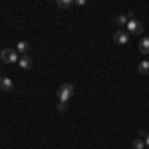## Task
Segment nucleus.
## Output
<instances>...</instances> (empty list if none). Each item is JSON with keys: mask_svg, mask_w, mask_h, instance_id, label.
<instances>
[{"mask_svg": "<svg viewBox=\"0 0 149 149\" xmlns=\"http://www.w3.org/2000/svg\"><path fill=\"white\" fill-rule=\"evenodd\" d=\"M56 95H58V102L68 103V102H70V97L74 95V86H72V84H62V86L58 88Z\"/></svg>", "mask_w": 149, "mask_h": 149, "instance_id": "1", "label": "nucleus"}, {"mask_svg": "<svg viewBox=\"0 0 149 149\" xmlns=\"http://www.w3.org/2000/svg\"><path fill=\"white\" fill-rule=\"evenodd\" d=\"M0 60L4 62V64H18V54H16V50H10V48H4L2 52H0Z\"/></svg>", "mask_w": 149, "mask_h": 149, "instance_id": "2", "label": "nucleus"}, {"mask_svg": "<svg viewBox=\"0 0 149 149\" xmlns=\"http://www.w3.org/2000/svg\"><path fill=\"white\" fill-rule=\"evenodd\" d=\"M113 42L119 44V46H125L127 42H129V32L127 30H117L113 34Z\"/></svg>", "mask_w": 149, "mask_h": 149, "instance_id": "3", "label": "nucleus"}, {"mask_svg": "<svg viewBox=\"0 0 149 149\" xmlns=\"http://www.w3.org/2000/svg\"><path fill=\"white\" fill-rule=\"evenodd\" d=\"M127 32H133V34H141L143 32V24L135 20V18H131L129 22H127Z\"/></svg>", "mask_w": 149, "mask_h": 149, "instance_id": "4", "label": "nucleus"}, {"mask_svg": "<svg viewBox=\"0 0 149 149\" xmlns=\"http://www.w3.org/2000/svg\"><path fill=\"white\" fill-rule=\"evenodd\" d=\"M0 90H2V92H12V90H14V81H12L10 78H6V76H2V78H0Z\"/></svg>", "mask_w": 149, "mask_h": 149, "instance_id": "5", "label": "nucleus"}, {"mask_svg": "<svg viewBox=\"0 0 149 149\" xmlns=\"http://www.w3.org/2000/svg\"><path fill=\"white\" fill-rule=\"evenodd\" d=\"M18 66H20L22 70H32V66H34V60L26 54V56H22L20 60H18Z\"/></svg>", "mask_w": 149, "mask_h": 149, "instance_id": "6", "label": "nucleus"}, {"mask_svg": "<svg viewBox=\"0 0 149 149\" xmlns=\"http://www.w3.org/2000/svg\"><path fill=\"white\" fill-rule=\"evenodd\" d=\"M137 72L141 74V76H147V74H149V62H147V60H143V62H139V66H137Z\"/></svg>", "mask_w": 149, "mask_h": 149, "instance_id": "7", "label": "nucleus"}, {"mask_svg": "<svg viewBox=\"0 0 149 149\" xmlns=\"http://www.w3.org/2000/svg\"><path fill=\"white\" fill-rule=\"evenodd\" d=\"M16 50H18L22 56H26V52L30 50V44H28V42H24V40H20V42L16 44Z\"/></svg>", "mask_w": 149, "mask_h": 149, "instance_id": "8", "label": "nucleus"}, {"mask_svg": "<svg viewBox=\"0 0 149 149\" xmlns=\"http://www.w3.org/2000/svg\"><path fill=\"white\" fill-rule=\"evenodd\" d=\"M139 50H141V54H149V38H141Z\"/></svg>", "mask_w": 149, "mask_h": 149, "instance_id": "9", "label": "nucleus"}, {"mask_svg": "<svg viewBox=\"0 0 149 149\" xmlns=\"http://www.w3.org/2000/svg\"><path fill=\"white\" fill-rule=\"evenodd\" d=\"M127 22H129L127 14H119V16H115V24H117V26H127Z\"/></svg>", "mask_w": 149, "mask_h": 149, "instance_id": "10", "label": "nucleus"}, {"mask_svg": "<svg viewBox=\"0 0 149 149\" xmlns=\"http://www.w3.org/2000/svg\"><path fill=\"white\" fill-rule=\"evenodd\" d=\"M74 6V0H58V8H70Z\"/></svg>", "mask_w": 149, "mask_h": 149, "instance_id": "11", "label": "nucleus"}, {"mask_svg": "<svg viewBox=\"0 0 149 149\" xmlns=\"http://www.w3.org/2000/svg\"><path fill=\"white\" fill-rule=\"evenodd\" d=\"M145 147V141H143V139H133V149H143Z\"/></svg>", "mask_w": 149, "mask_h": 149, "instance_id": "12", "label": "nucleus"}, {"mask_svg": "<svg viewBox=\"0 0 149 149\" xmlns=\"http://www.w3.org/2000/svg\"><path fill=\"white\" fill-rule=\"evenodd\" d=\"M56 109L60 111V113H66V111H68V103H64V102H58Z\"/></svg>", "mask_w": 149, "mask_h": 149, "instance_id": "13", "label": "nucleus"}, {"mask_svg": "<svg viewBox=\"0 0 149 149\" xmlns=\"http://www.w3.org/2000/svg\"><path fill=\"white\" fill-rule=\"evenodd\" d=\"M145 145H149V133L145 135Z\"/></svg>", "mask_w": 149, "mask_h": 149, "instance_id": "14", "label": "nucleus"}]
</instances>
